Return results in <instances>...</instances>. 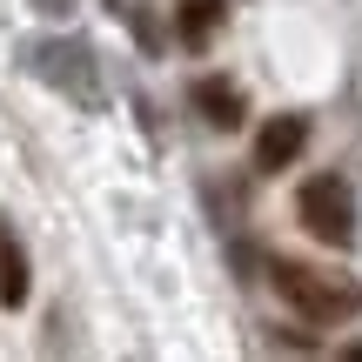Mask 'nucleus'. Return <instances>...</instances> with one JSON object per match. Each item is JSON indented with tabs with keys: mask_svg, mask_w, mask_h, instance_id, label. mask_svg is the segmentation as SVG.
<instances>
[{
	"mask_svg": "<svg viewBox=\"0 0 362 362\" xmlns=\"http://www.w3.org/2000/svg\"><path fill=\"white\" fill-rule=\"evenodd\" d=\"M269 282L302 322H356L362 315L356 275H329V269H309V262H269Z\"/></svg>",
	"mask_w": 362,
	"mask_h": 362,
	"instance_id": "obj_1",
	"label": "nucleus"
},
{
	"mask_svg": "<svg viewBox=\"0 0 362 362\" xmlns=\"http://www.w3.org/2000/svg\"><path fill=\"white\" fill-rule=\"evenodd\" d=\"M296 221L322 248H349L356 242V188L342 175H309L296 188Z\"/></svg>",
	"mask_w": 362,
	"mask_h": 362,
	"instance_id": "obj_2",
	"label": "nucleus"
},
{
	"mask_svg": "<svg viewBox=\"0 0 362 362\" xmlns=\"http://www.w3.org/2000/svg\"><path fill=\"white\" fill-rule=\"evenodd\" d=\"M302 148H309V115H275L269 128L255 134V168L262 175H282L302 161Z\"/></svg>",
	"mask_w": 362,
	"mask_h": 362,
	"instance_id": "obj_3",
	"label": "nucleus"
},
{
	"mask_svg": "<svg viewBox=\"0 0 362 362\" xmlns=\"http://www.w3.org/2000/svg\"><path fill=\"white\" fill-rule=\"evenodd\" d=\"M188 101H194V115H202L208 128H221V134L248 121V101H242V88H235L228 74H202V81L188 88Z\"/></svg>",
	"mask_w": 362,
	"mask_h": 362,
	"instance_id": "obj_4",
	"label": "nucleus"
},
{
	"mask_svg": "<svg viewBox=\"0 0 362 362\" xmlns=\"http://www.w3.org/2000/svg\"><path fill=\"white\" fill-rule=\"evenodd\" d=\"M27 296H34V269H27V248H21V235L0 221V309H21Z\"/></svg>",
	"mask_w": 362,
	"mask_h": 362,
	"instance_id": "obj_5",
	"label": "nucleus"
},
{
	"mask_svg": "<svg viewBox=\"0 0 362 362\" xmlns=\"http://www.w3.org/2000/svg\"><path fill=\"white\" fill-rule=\"evenodd\" d=\"M221 13H228V0H181L175 7V40L181 47H208L221 27Z\"/></svg>",
	"mask_w": 362,
	"mask_h": 362,
	"instance_id": "obj_6",
	"label": "nucleus"
},
{
	"mask_svg": "<svg viewBox=\"0 0 362 362\" xmlns=\"http://www.w3.org/2000/svg\"><path fill=\"white\" fill-rule=\"evenodd\" d=\"M47 81H74V94H88V47H34Z\"/></svg>",
	"mask_w": 362,
	"mask_h": 362,
	"instance_id": "obj_7",
	"label": "nucleus"
},
{
	"mask_svg": "<svg viewBox=\"0 0 362 362\" xmlns=\"http://www.w3.org/2000/svg\"><path fill=\"white\" fill-rule=\"evenodd\" d=\"M34 13H47V21H67V13H74V0H34Z\"/></svg>",
	"mask_w": 362,
	"mask_h": 362,
	"instance_id": "obj_8",
	"label": "nucleus"
},
{
	"mask_svg": "<svg viewBox=\"0 0 362 362\" xmlns=\"http://www.w3.org/2000/svg\"><path fill=\"white\" fill-rule=\"evenodd\" d=\"M342 356H349V362H362V342H342Z\"/></svg>",
	"mask_w": 362,
	"mask_h": 362,
	"instance_id": "obj_9",
	"label": "nucleus"
}]
</instances>
